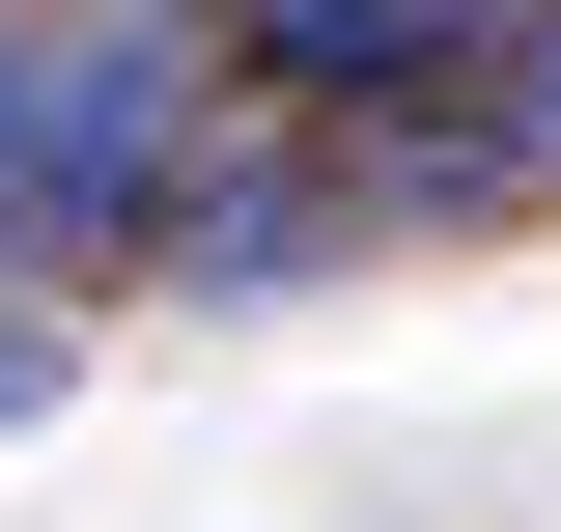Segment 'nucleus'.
<instances>
[{"label": "nucleus", "instance_id": "nucleus-1", "mask_svg": "<svg viewBox=\"0 0 561 532\" xmlns=\"http://www.w3.org/2000/svg\"><path fill=\"white\" fill-rule=\"evenodd\" d=\"M253 113L225 84V0H84V28H0V197L28 253H140V197Z\"/></svg>", "mask_w": 561, "mask_h": 532}, {"label": "nucleus", "instance_id": "nucleus-2", "mask_svg": "<svg viewBox=\"0 0 561 532\" xmlns=\"http://www.w3.org/2000/svg\"><path fill=\"white\" fill-rule=\"evenodd\" d=\"M365 224H337V140H253V169H169V197H140V280H197V309H280V280H337Z\"/></svg>", "mask_w": 561, "mask_h": 532}, {"label": "nucleus", "instance_id": "nucleus-4", "mask_svg": "<svg viewBox=\"0 0 561 532\" xmlns=\"http://www.w3.org/2000/svg\"><path fill=\"white\" fill-rule=\"evenodd\" d=\"M28 420H57V336H0V449H28Z\"/></svg>", "mask_w": 561, "mask_h": 532}, {"label": "nucleus", "instance_id": "nucleus-3", "mask_svg": "<svg viewBox=\"0 0 561 532\" xmlns=\"http://www.w3.org/2000/svg\"><path fill=\"white\" fill-rule=\"evenodd\" d=\"M449 169H478V224L561 197V0H505L478 57H449Z\"/></svg>", "mask_w": 561, "mask_h": 532}]
</instances>
